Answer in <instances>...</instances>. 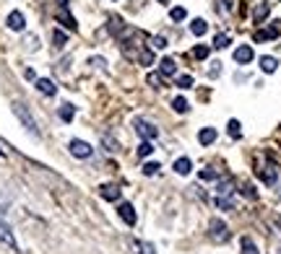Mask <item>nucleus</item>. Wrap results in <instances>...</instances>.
Instances as JSON below:
<instances>
[{
	"instance_id": "obj_1",
	"label": "nucleus",
	"mask_w": 281,
	"mask_h": 254,
	"mask_svg": "<svg viewBox=\"0 0 281 254\" xmlns=\"http://www.w3.org/2000/svg\"><path fill=\"white\" fill-rule=\"evenodd\" d=\"M120 50H123V55L138 65H154V52L143 45V36L141 34H130L125 39H120Z\"/></svg>"
},
{
	"instance_id": "obj_2",
	"label": "nucleus",
	"mask_w": 281,
	"mask_h": 254,
	"mask_svg": "<svg viewBox=\"0 0 281 254\" xmlns=\"http://www.w3.org/2000/svg\"><path fill=\"white\" fill-rule=\"evenodd\" d=\"M13 114L18 117V122L26 127V130L34 135V138H39V127H36V122H34V117H31V112L21 104V101H13Z\"/></svg>"
},
{
	"instance_id": "obj_3",
	"label": "nucleus",
	"mask_w": 281,
	"mask_h": 254,
	"mask_svg": "<svg viewBox=\"0 0 281 254\" xmlns=\"http://www.w3.org/2000/svg\"><path fill=\"white\" fill-rule=\"evenodd\" d=\"M209 236H211V241L224 244V241H229V226H227L221 218H211V223H209Z\"/></svg>"
},
{
	"instance_id": "obj_4",
	"label": "nucleus",
	"mask_w": 281,
	"mask_h": 254,
	"mask_svg": "<svg viewBox=\"0 0 281 254\" xmlns=\"http://www.w3.org/2000/svg\"><path fill=\"white\" fill-rule=\"evenodd\" d=\"M133 127H136V133H138L143 140H156V138H159V130H156L151 122H146V119H133Z\"/></svg>"
},
{
	"instance_id": "obj_5",
	"label": "nucleus",
	"mask_w": 281,
	"mask_h": 254,
	"mask_svg": "<svg viewBox=\"0 0 281 254\" xmlns=\"http://www.w3.org/2000/svg\"><path fill=\"white\" fill-rule=\"evenodd\" d=\"M281 36V21H273L268 29H258L255 31V41H268V39H278Z\"/></svg>"
},
{
	"instance_id": "obj_6",
	"label": "nucleus",
	"mask_w": 281,
	"mask_h": 254,
	"mask_svg": "<svg viewBox=\"0 0 281 254\" xmlns=\"http://www.w3.org/2000/svg\"><path fill=\"white\" fill-rule=\"evenodd\" d=\"M68 148H70V153H73L76 158H89V156L94 153V148H91L86 140H70Z\"/></svg>"
},
{
	"instance_id": "obj_7",
	"label": "nucleus",
	"mask_w": 281,
	"mask_h": 254,
	"mask_svg": "<svg viewBox=\"0 0 281 254\" xmlns=\"http://www.w3.org/2000/svg\"><path fill=\"white\" fill-rule=\"evenodd\" d=\"M117 216L123 218L128 226H136V207H133L130 202H120V205H117Z\"/></svg>"
},
{
	"instance_id": "obj_8",
	"label": "nucleus",
	"mask_w": 281,
	"mask_h": 254,
	"mask_svg": "<svg viewBox=\"0 0 281 254\" xmlns=\"http://www.w3.org/2000/svg\"><path fill=\"white\" fill-rule=\"evenodd\" d=\"M0 241H3L8 249H13V251H18V244H16V236H13V231H11V226L8 223H3L0 221Z\"/></svg>"
},
{
	"instance_id": "obj_9",
	"label": "nucleus",
	"mask_w": 281,
	"mask_h": 254,
	"mask_svg": "<svg viewBox=\"0 0 281 254\" xmlns=\"http://www.w3.org/2000/svg\"><path fill=\"white\" fill-rule=\"evenodd\" d=\"M253 47L250 45H239L237 50H234V62H239V65H248V62H253Z\"/></svg>"
},
{
	"instance_id": "obj_10",
	"label": "nucleus",
	"mask_w": 281,
	"mask_h": 254,
	"mask_svg": "<svg viewBox=\"0 0 281 254\" xmlns=\"http://www.w3.org/2000/svg\"><path fill=\"white\" fill-rule=\"evenodd\" d=\"M258 177H260L266 184H276L278 172H276V166H273V163H266V166H260V168H258Z\"/></svg>"
},
{
	"instance_id": "obj_11",
	"label": "nucleus",
	"mask_w": 281,
	"mask_h": 254,
	"mask_svg": "<svg viewBox=\"0 0 281 254\" xmlns=\"http://www.w3.org/2000/svg\"><path fill=\"white\" fill-rule=\"evenodd\" d=\"M6 24H8V29H11V31H24L26 18H24V13H21V11H13V13H8Z\"/></svg>"
},
{
	"instance_id": "obj_12",
	"label": "nucleus",
	"mask_w": 281,
	"mask_h": 254,
	"mask_svg": "<svg viewBox=\"0 0 281 254\" xmlns=\"http://www.w3.org/2000/svg\"><path fill=\"white\" fill-rule=\"evenodd\" d=\"M36 91L45 94V96H55L58 94V86H55L50 78H36Z\"/></svg>"
},
{
	"instance_id": "obj_13",
	"label": "nucleus",
	"mask_w": 281,
	"mask_h": 254,
	"mask_svg": "<svg viewBox=\"0 0 281 254\" xmlns=\"http://www.w3.org/2000/svg\"><path fill=\"white\" fill-rule=\"evenodd\" d=\"M55 18H58V21H60V24H63V26L68 29V31H76V29H78V24H76V18H73V16L68 13V8H60Z\"/></svg>"
},
{
	"instance_id": "obj_14",
	"label": "nucleus",
	"mask_w": 281,
	"mask_h": 254,
	"mask_svg": "<svg viewBox=\"0 0 281 254\" xmlns=\"http://www.w3.org/2000/svg\"><path fill=\"white\" fill-rule=\"evenodd\" d=\"M99 195H102L104 200H109V202H117V200H120V187H117V184H102V187H99Z\"/></svg>"
},
{
	"instance_id": "obj_15",
	"label": "nucleus",
	"mask_w": 281,
	"mask_h": 254,
	"mask_svg": "<svg viewBox=\"0 0 281 254\" xmlns=\"http://www.w3.org/2000/svg\"><path fill=\"white\" fill-rule=\"evenodd\" d=\"M216 135H219V133L214 130V127H203V130L198 133V143H200V145H211V143L216 140Z\"/></svg>"
},
{
	"instance_id": "obj_16",
	"label": "nucleus",
	"mask_w": 281,
	"mask_h": 254,
	"mask_svg": "<svg viewBox=\"0 0 281 254\" xmlns=\"http://www.w3.org/2000/svg\"><path fill=\"white\" fill-rule=\"evenodd\" d=\"M268 13H271V3H258L255 11H253V21L255 24H263L268 18Z\"/></svg>"
},
{
	"instance_id": "obj_17",
	"label": "nucleus",
	"mask_w": 281,
	"mask_h": 254,
	"mask_svg": "<svg viewBox=\"0 0 281 254\" xmlns=\"http://www.w3.org/2000/svg\"><path fill=\"white\" fill-rule=\"evenodd\" d=\"M190 168H193V163H190V158H188V156H182V158H177V161H175V172H177L180 177L190 174Z\"/></svg>"
},
{
	"instance_id": "obj_18",
	"label": "nucleus",
	"mask_w": 281,
	"mask_h": 254,
	"mask_svg": "<svg viewBox=\"0 0 281 254\" xmlns=\"http://www.w3.org/2000/svg\"><path fill=\"white\" fill-rule=\"evenodd\" d=\"M276 68H278V60L276 57H271V55H263L260 57V70L263 73H276Z\"/></svg>"
},
{
	"instance_id": "obj_19",
	"label": "nucleus",
	"mask_w": 281,
	"mask_h": 254,
	"mask_svg": "<svg viewBox=\"0 0 281 254\" xmlns=\"http://www.w3.org/2000/svg\"><path fill=\"white\" fill-rule=\"evenodd\" d=\"M159 73H162V75H175V73H177L175 60H172V57H164L162 62H159Z\"/></svg>"
},
{
	"instance_id": "obj_20",
	"label": "nucleus",
	"mask_w": 281,
	"mask_h": 254,
	"mask_svg": "<svg viewBox=\"0 0 281 254\" xmlns=\"http://www.w3.org/2000/svg\"><path fill=\"white\" fill-rule=\"evenodd\" d=\"M190 31H193L195 36H203V34L209 31V24H206L203 18H193V21H190Z\"/></svg>"
},
{
	"instance_id": "obj_21",
	"label": "nucleus",
	"mask_w": 281,
	"mask_h": 254,
	"mask_svg": "<svg viewBox=\"0 0 281 254\" xmlns=\"http://www.w3.org/2000/svg\"><path fill=\"white\" fill-rule=\"evenodd\" d=\"M232 187H234V184H232V179L219 182V184H216V197H232V192H234Z\"/></svg>"
},
{
	"instance_id": "obj_22",
	"label": "nucleus",
	"mask_w": 281,
	"mask_h": 254,
	"mask_svg": "<svg viewBox=\"0 0 281 254\" xmlns=\"http://www.w3.org/2000/svg\"><path fill=\"white\" fill-rule=\"evenodd\" d=\"M239 246H242V254H260V251H258V246H255V241H253L250 236H242Z\"/></svg>"
},
{
	"instance_id": "obj_23",
	"label": "nucleus",
	"mask_w": 281,
	"mask_h": 254,
	"mask_svg": "<svg viewBox=\"0 0 281 254\" xmlns=\"http://www.w3.org/2000/svg\"><path fill=\"white\" fill-rule=\"evenodd\" d=\"M227 133H229L234 140H239V138H242V124H239L237 119H229V124H227Z\"/></svg>"
},
{
	"instance_id": "obj_24",
	"label": "nucleus",
	"mask_w": 281,
	"mask_h": 254,
	"mask_svg": "<svg viewBox=\"0 0 281 254\" xmlns=\"http://www.w3.org/2000/svg\"><path fill=\"white\" fill-rule=\"evenodd\" d=\"M52 45H55L58 50H63V47L68 45V34L60 31V29H55V31H52Z\"/></svg>"
},
{
	"instance_id": "obj_25",
	"label": "nucleus",
	"mask_w": 281,
	"mask_h": 254,
	"mask_svg": "<svg viewBox=\"0 0 281 254\" xmlns=\"http://www.w3.org/2000/svg\"><path fill=\"white\" fill-rule=\"evenodd\" d=\"M58 114H60L63 122H70V119L76 117V107H73V104H63V107L58 109Z\"/></svg>"
},
{
	"instance_id": "obj_26",
	"label": "nucleus",
	"mask_w": 281,
	"mask_h": 254,
	"mask_svg": "<svg viewBox=\"0 0 281 254\" xmlns=\"http://www.w3.org/2000/svg\"><path fill=\"white\" fill-rule=\"evenodd\" d=\"M146 80L151 83V89H164V75L162 73H148Z\"/></svg>"
},
{
	"instance_id": "obj_27",
	"label": "nucleus",
	"mask_w": 281,
	"mask_h": 254,
	"mask_svg": "<svg viewBox=\"0 0 281 254\" xmlns=\"http://www.w3.org/2000/svg\"><path fill=\"white\" fill-rule=\"evenodd\" d=\"M136 251H138V254H159V251L154 249V244H148V241H136Z\"/></svg>"
},
{
	"instance_id": "obj_28",
	"label": "nucleus",
	"mask_w": 281,
	"mask_h": 254,
	"mask_svg": "<svg viewBox=\"0 0 281 254\" xmlns=\"http://www.w3.org/2000/svg\"><path fill=\"white\" fill-rule=\"evenodd\" d=\"M154 153V145H151V140H143L141 145H138V158H148Z\"/></svg>"
},
{
	"instance_id": "obj_29",
	"label": "nucleus",
	"mask_w": 281,
	"mask_h": 254,
	"mask_svg": "<svg viewBox=\"0 0 281 254\" xmlns=\"http://www.w3.org/2000/svg\"><path fill=\"white\" fill-rule=\"evenodd\" d=\"M224 47H229V34H216V39H214V50H224Z\"/></svg>"
},
{
	"instance_id": "obj_30",
	"label": "nucleus",
	"mask_w": 281,
	"mask_h": 254,
	"mask_svg": "<svg viewBox=\"0 0 281 254\" xmlns=\"http://www.w3.org/2000/svg\"><path fill=\"white\" fill-rule=\"evenodd\" d=\"M170 18H172V21H185V18H188V11H185L182 6H177V8L170 11Z\"/></svg>"
},
{
	"instance_id": "obj_31",
	"label": "nucleus",
	"mask_w": 281,
	"mask_h": 254,
	"mask_svg": "<svg viewBox=\"0 0 281 254\" xmlns=\"http://www.w3.org/2000/svg\"><path fill=\"white\" fill-rule=\"evenodd\" d=\"M172 109H175V112H180V114H185V112H188L190 107H188V101H185L182 96H177V99L172 101Z\"/></svg>"
},
{
	"instance_id": "obj_32",
	"label": "nucleus",
	"mask_w": 281,
	"mask_h": 254,
	"mask_svg": "<svg viewBox=\"0 0 281 254\" xmlns=\"http://www.w3.org/2000/svg\"><path fill=\"white\" fill-rule=\"evenodd\" d=\"M216 207H221V210H234V200H232V197H216Z\"/></svg>"
},
{
	"instance_id": "obj_33",
	"label": "nucleus",
	"mask_w": 281,
	"mask_h": 254,
	"mask_svg": "<svg viewBox=\"0 0 281 254\" xmlns=\"http://www.w3.org/2000/svg\"><path fill=\"white\" fill-rule=\"evenodd\" d=\"M175 86H180V89H190V86H193V75H177Z\"/></svg>"
},
{
	"instance_id": "obj_34",
	"label": "nucleus",
	"mask_w": 281,
	"mask_h": 254,
	"mask_svg": "<svg viewBox=\"0 0 281 254\" xmlns=\"http://www.w3.org/2000/svg\"><path fill=\"white\" fill-rule=\"evenodd\" d=\"M209 52H211V50H209L206 45H198V47L193 50V55H195L198 60H206V57H209Z\"/></svg>"
},
{
	"instance_id": "obj_35",
	"label": "nucleus",
	"mask_w": 281,
	"mask_h": 254,
	"mask_svg": "<svg viewBox=\"0 0 281 254\" xmlns=\"http://www.w3.org/2000/svg\"><path fill=\"white\" fill-rule=\"evenodd\" d=\"M159 168H162V166H159V163H154V161H148V163L143 166V174H146V177H154V174L159 172Z\"/></svg>"
},
{
	"instance_id": "obj_36",
	"label": "nucleus",
	"mask_w": 281,
	"mask_h": 254,
	"mask_svg": "<svg viewBox=\"0 0 281 254\" xmlns=\"http://www.w3.org/2000/svg\"><path fill=\"white\" fill-rule=\"evenodd\" d=\"M24 45H26V50H29V52H36V50H39V39H36V36H26Z\"/></svg>"
},
{
	"instance_id": "obj_37",
	"label": "nucleus",
	"mask_w": 281,
	"mask_h": 254,
	"mask_svg": "<svg viewBox=\"0 0 281 254\" xmlns=\"http://www.w3.org/2000/svg\"><path fill=\"white\" fill-rule=\"evenodd\" d=\"M242 195H245L248 200H258V192H255L253 184H242Z\"/></svg>"
},
{
	"instance_id": "obj_38",
	"label": "nucleus",
	"mask_w": 281,
	"mask_h": 254,
	"mask_svg": "<svg viewBox=\"0 0 281 254\" xmlns=\"http://www.w3.org/2000/svg\"><path fill=\"white\" fill-rule=\"evenodd\" d=\"M151 47H154V50H164V47H167V39H164V36H154V39H151Z\"/></svg>"
},
{
	"instance_id": "obj_39",
	"label": "nucleus",
	"mask_w": 281,
	"mask_h": 254,
	"mask_svg": "<svg viewBox=\"0 0 281 254\" xmlns=\"http://www.w3.org/2000/svg\"><path fill=\"white\" fill-rule=\"evenodd\" d=\"M102 143H104V148H107L109 153H115V151H117V140H112L109 135H104V138H102Z\"/></svg>"
},
{
	"instance_id": "obj_40",
	"label": "nucleus",
	"mask_w": 281,
	"mask_h": 254,
	"mask_svg": "<svg viewBox=\"0 0 281 254\" xmlns=\"http://www.w3.org/2000/svg\"><path fill=\"white\" fill-rule=\"evenodd\" d=\"M89 62H91V65H94V68H99V70H107V62H104V60H102V57H91V60H89Z\"/></svg>"
},
{
	"instance_id": "obj_41",
	"label": "nucleus",
	"mask_w": 281,
	"mask_h": 254,
	"mask_svg": "<svg viewBox=\"0 0 281 254\" xmlns=\"http://www.w3.org/2000/svg\"><path fill=\"white\" fill-rule=\"evenodd\" d=\"M200 179H216V172L214 168H203V172H200Z\"/></svg>"
},
{
	"instance_id": "obj_42",
	"label": "nucleus",
	"mask_w": 281,
	"mask_h": 254,
	"mask_svg": "<svg viewBox=\"0 0 281 254\" xmlns=\"http://www.w3.org/2000/svg\"><path fill=\"white\" fill-rule=\"evenodd\" d=\"M276 226H278V228H281V218H276Z\"/></svg>"
},
{
	"instance_id": "obj_43",
	"label": "nucleus",
	"mask_w": 281,
	"mask_h": 254,
	"mask_svg": "<svg viewBox=\"0 0 281 254\" xmlns=\"http://www.w3.org/2000/svg\"><path fill=\"white\" fill-rule=\"evenodd\" d=\"M159 3H170V0H159Z\"/></svg>"
},
{
	"instance_id": "obj_44",
	"label": "nucleus",
	"mask_w": 281,
	"mask_h": 254,
	"mask_svg": "<svg viewBox=\"0 0 281 254\" xmlns=\"http://www.w3.org/2000/svg\"><path fill=\"white\" fill-rule=\"evenodd\" d=\"M0 156H3V151H0Z\"/></svg>"
},
{
	"instance_id": "obj_45",
	"label": "nucleus",
	"mask_w": 281,
	"mask_h": 254,
	"mask_svg": "<svg viewBox=\"0 0 281 254\" xmlns=\"http://www.w3.org/2000/svg\"><path fill=\"white\" fill-rule=\"evenodd\" d=\"M278 195H281V189H278Z\"/></svg>"
}]
</instances>
